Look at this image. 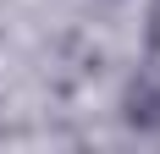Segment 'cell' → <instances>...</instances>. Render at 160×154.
Masks as SVG:
<instances>
[{
	"label": "cell",
	"mask_w": 160,
	"mask_h": 154,
	"mask_svg": "<svg viewBox=\"0 0 160 154\" xmlns=\"http://www.w3.org/2000/svg\"><path fill=\"white\" fill-rule=\"evenodd\" d=\"M122 116H127V127H138V132H160V66H149V72H138L127 83Z\"/></svg>",
	"instance_id": "cell-1"
},
{
	"label": "cell",
	"mask_w": 160,
	"mask_h": 154,
	"mask_svg": "<svg viewBox=\"0 0 160 154\" xmlns=\"http://www.w3.org/2000/svg\"><path fill=\"white\" fill-rule=\"evenodd\" d=\"M149 50H160V0H149Z\"/></svg>",
	"instance_id": "cell-2"
}]
</instances>
